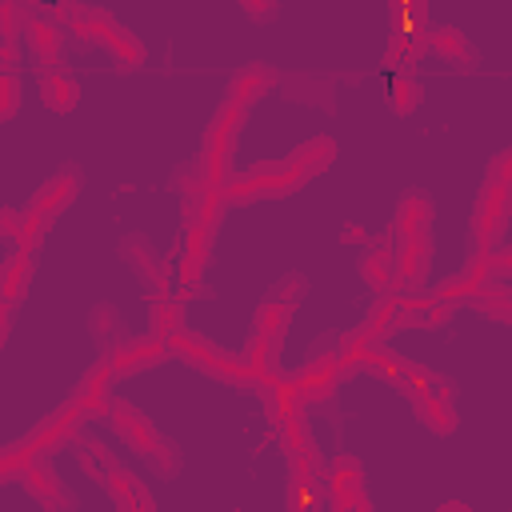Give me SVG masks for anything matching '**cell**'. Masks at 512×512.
Wrapping results in <instances>:
<instances>
[{"label":"cell","mask_w":512,"mask_h":512,"mask_svg":"<svg viewBox=\"0 0 512 512\" xmlns=\"http://www.w3.org/2000/svg\"><path fill=\"white\" fill-rule=\"evenodd\" d=\"M276 84V72L268 64H244L232 80H228V92L204 132V148H200V172L208 184L224 188L228 184V164H232V148H236V136L252 112V104Z\"/></svg>","instance_id":"6da1fadb"},{"label":"cell","mask_w":512,"mask_h":512,"mask_svg":"<svg viewBox=\"0 0 512 512\" xmlns=\"http://www.w3.org/2000/svg\"><path fill=\"white\" fill-rule=\"evenodd\" d=\"M176 188L184 196V244L176 256V292L188 300V296H200V280H204V268L212 256L216 220L224 208V188L208 184L204 172L176 176Z\"/></svg>","instance_id":"7a4b0ae2"},{"label":"cell","mask_w":512,"mask_h":512,"mask_svg":"<svg viewBox=\"0 0 512 512\" xmlns=\"http://www.w3.org/2000/svg\"><path fill=\"white\" fill-rule=\"evenodd\" d=\"M332 160H336V144H332L328 136L304 140V144L292 148L284 160L260 164V168H252L248 176L224 184V200L244 204V200H256V196H284V192H296L300 184H308L312 176H320Z\"/></svg>","instance_id":"3957f363"},{"label":"cell","mask_w":512,"mask_h":512,"mask_svg":"<svg viewBox=\"0 0 512 512\" xmlns=\"http://www.w3.org/2000/svg\"><path fill=\"white\" fill-rule=\"evenodd\" d=\"M304 296V276H284L276 280V288L256 304V316H252V332H248V344H244V360L248 368L256 372L260 388L276 376V364H280V340H284V328L296 312Z\"/></svg>","instance_id":"277c9868"},{"label":"cell","mask_w":512,"mask_h":512,"mask_svg":"<svg viewBox=\"0 0 512 512\" xmlns=\"http://www.w3.org/2000/svg\"><path fill=\"white\" fill-rule=\"evenodd\" d=\"M512 216V148H500L480 180V196L472 208V260H488L508 228Z\"/></svg>","instance_id":"5b68a950"},{"label":"cell","mask_w":512,"mask_h":512,"mask_svg":"<svg viewBox=\"0 0 512 512\" xmlns=\"http://www.w3.org/2000/svg\"><path fill=\"white\" fill-rule=\"evenodd\" d=\"M52 16H56V24L72 28L76 36L104 44L120 60V68H140L144 64V44L124 24H116L104 8H92V4H80V0H56L52 4Z\"/></svg>","instance_id":"8992f818"},{"label":"cell","mask_w":512,"mask_h":512,"mask_svg":"<svg viewBox=\"0 0 512 512\" xmlns=\"http://www.w3.org/2000/svg\"><path fill=\"white\" fill-rule=\"evenodd\" d=\"M80 420H84V412L68 400L64 408H56L32 436H24V440H16L12 448H4V456H0V472L4 476H16L24 464H32V460H44L48 452H56V448H64V444H72L80 432Z\"/></svg>","instance_id":"52a82bcc"},{"label":"cell","mask_w":512,"mask_h":512,"mask_svg":"<svg viewBox=\"0 0 512 512\" xmlns=\"http://www.w3.org/2000/svg\"><path fill=\"white\" fill-rule=\"evenodd\" d=\"M108 420H112L116 436H120L132 452L148 456V460H152V468H156L164 480H172V476L180 472V456H176V448H172V444L152 428V420H148L136 404H128V400H112Z\"/></svg>","instance_id":"ba28073f"},{"label":"cell","mask_w":512,"mask_h":512,"mask_svg":"<svg viewBox=\"0 0 512 512\" xmlns=\"http://www.w3.org/2000/svg\"><path fill=\"white\" fill-rule=\"evenodd\" d=\"M396 388L412 400L420 424H428L432 432H452L456 428V408H452V384L428 368H416V364H404Z\"/></svg>","instance_id":"9c48e42d"},{"label":"cell","mask_w":512,"mask_h":512,"mask_svg":"<svg viewBox=\"0 0 512 512\" xmlns=\"http://www.w3.org/2000/svg\"><path fill=\"white\" fill-rule=\"evenodd\" d=\"M168 348H172V356L188 360L192 368H200V372H208V376H216V380H224V384L260 388V380H256V372L248 368L244 356H232V352L216 348V344L204 340L200 332H184V328H180L176 336H168Z\"/></svg>","instance_id":"30bf717a"},{"label":"cell","mask_w":512,"mask_h":512,"mask_svg":"<svg viewBox=\"0 0 512 512\" xmlns=\"http://www.w3.org/2000/svg\"><path fill=\"white\" fill-rule=\"evenodd\" d=\"M340 376H344V368H340L336 348H324V352H316V356L292 376V388H296V396H300L304 404H328V400L336 396Z\"/></svg>","instance_id":"8fae6325"},{"label":"cell","mask_w":512,"mask_h":512,"mask_svg":"<svg viewBox=\"0 0 512 512\" xmlns=\"http://www.w3.org/2000/svg\"><path fill=\"white\" fill-rule=\"evenodd\" d=\"M432 268V228L396 240V292H420Z\"/></svg>","instance_id":"7c38bea8"},{"label":"cell","mask_w":512,"mask_h":512,"mask_svg":"<svg viewBox=\"0 0 512 512\" xmlns=\"http://www.w3.org/2000/svg\"><path fill=\"white\" fill-rule=\"evenodd\" d=\"M324 500L332 504V508H340V512H348V508H368V492H364V476H360V464L352 460V456H336L332 460V468L324 472Z\"/></svg>","instance_id":"4fadbf2b"},{"label":"cell","mask_w":512,"mask_h":512,"mask_svg":"<svg viewBox=\"0 0 512 512\" xmlns=\"http://www.w3.org/2000/svg\"><path fill=\"white\" fill-rule=\"evenodd\" d=\"M356 272L372 292H396V236L392 232L372 236L364 244V256H360Z\"/></svg>","instance_id":"5bb4252c"},{"label":"cell","mask_w":512,"mask_h":512,"mask_svg":"<svg viewBox=\"0 0 512 512\" xmlns=\"http://www.w3.org/2000/svg\"><path fill=\"white\" fill-rule=\"evenodd\" d=\"M164 356H172V348H168V340H160L152 332L148 336H132V340H116L108 348V360H112L116 372H144V368L160 364Z\"/></svg>","instance_id":"9a60e30c"},{"label":"cell","mask_w":512,"mask_h":512,"mask_svg":"<svg viewBox=\"0 0 512 512\" xmlns=\"http://www.w3.org/2000/svg\"><path fill=\"white\" fill-rule=\"evenodd\" d=\"M112 376H116V368H112L108 356L96 360V364L80 376V384H76V392H72V404L84 412V420H88V416H108V408H112L108 380H112Z\"/></svg>","instance_id":"2e32d148"},{"label":"cell","mask_w":512,"mask_h":512,"mask_svg":"<svg viewBox=\"0 0 512 512\" xmlns=\"http://www.w3.org/2000/svg\"><path fill=\"white\" fill-rule=\"evenodd\" d=\"M76 192H80V172H76V168H64V172H56L52 180H44V184L32 192L28 212L52 220V216H60V212L76 200Z\"/></svg>","instance_id":"e0dca14e"},{"label":"cell","mask_w":512,"mask_h":512,"mask_svg":"<svg viewBox=\"0 0 512 512\" xmlns=\"http://www.w3.org/2000/svg\"><path fill=\"white\" fill-rule=\"evenodd\" d=\"M448 300H440L436 292H400V328H440L444 320H452Z\"/></svg>","instance_id":"ac0fdd59"},{"label":"cell","mask_w":512,"mask_h":512,"mask_svg":"<svg viewBox=\"0 0 512 512\" xmlns=\"http://www.w3.org/2000/svg\"><path fill=\"white\" fill-rule=\"evenodd\" d=\"M32 264H36V248H12L4 260V284H0V332H8V316L16 308V300L24 296V284L32 280Z\"/></svg>","instance_id":"d6986e66"},{"label":"cell","mask_w":512,"mask_h":512,"mask_svg":"<svg viewBox=\"0 0 512 512\" xmlns=\"http://www.w3.org/2000/svg\"><path fill=\"white\" fill-rule=\"evenodd\" d=\"M20 476H24V488L44 504V508H76V500H72V492L64 488V480L44 464V460H32V464H24L20 468Z\"/></svg>","instance_id":"ffe728a7"},{"label":"cell","mask_w":512,"mask_h":512,"mask_svg":"<svg viewBox=\"0 0 512 512\" xmlns=\"http://www.w3.org/2000/svg\"><path fill=\"white\" fill-rule=\"evenodd\" d=\"M428 52H436L444 64H452L456 72H472L476 68V48H472V40L460 32V28H452V24H444V28H432L428 32Z\"/></svg>","instance_id":"44dd1931"},{"label":"cell","mask_w":512,"mask_h":512,"mask_svg":"<svg viewBox=\"0 0 512 512\" xmlns=\"http://www.w3.org/2000/svg\"><path fill=\"white\" fill-rule=\"evenodd\" d=\"M120 252H124V260L136 268V276H140V280H144L152 292H160V288H172L164 260L152 252V244H148L144 236H124V240H120Z\"/></svg>","instance_id":"7402d4cb"},{"label":"cell","mask_w":512,"mask_h":512,"mask_svg":"<svg viewBox=\"0 0 512 512\" xmlns=\"http://www.w3.org/2000/svg\"><path fill=\"white\" fill-rule=\"evenodd\" d=\"M148 328L152 336L168 340L184 328V296L172 292V288H160V292H148Z\"/></svg>","instance_id":"603a6c76"},{"label":"cell","mask_w":512,"mask_h":512,"mask_svg":"<svg viewBox=\"0 0 512 512\" xmlns=\"http://www.w3.org/2000/svg\"><path fill=\"white\" fill-rule=\"evenodd\" d=\"M24 40H28V48H32L36 68H40V64H60V56H64L60 24H52V20H44V16H24Z\"/></svg>","instance_id":"cb8c5ba5"},{"label":"cell","mask_w":512,"mask_h":512,"mask_svg":"<svg viewBox=\"0 0 512 512\" xmlns=\"http://www.w3.org/2000/svg\"><path fill=\"white\" fill-rule=\"evenodd\" d=\"M36 84H40L44 104L56 108V112H72L76 100H80V88H76V80L64 72V64H40V68H36Z\"/></svg>","instance_id":"d4e9b609"},{"label":"cell","mask_w":512,"mask_h":512,"mask_svg":"<svg viewBox=\"0 0 512 512\" xmlns=\"http://www.w3.org/2000/svg\"><path fill=\"white\" fill-rule=\"evenodd\" d=\"M432 228V200L428 192H404V200L396 204V216H392V236L404 240L412 232H428Z\"/></svg>","instance_id":"484cf974"},{"label":"cell","mask_w":512,"mask_h":512,"mask_svg":"<svg viewBox=\"0 0 512 512\" xmlns=\"http://www.w3.org/2000/svg\"><path fill=\"white\" fill-rule=\"evenodd\" d=\"M104 488H108V496H112L116 508H128V512H136V508H152V492H148V488H144L120 460H112Z\"/></svg>","instance_id":"4316f807"},{"label":"cell","mask_w":512,"mask_h":512,"mask_svg":"<svg viewBox=\"0 0 512 512\" xmlns=\"http://www.w3.org/2000/svg\"><path fill=\"white\" fill-rule=\"evenodd\" d=\"M72 456H76V464L84 468V476H92V480H100V484L108 480V468H112V460H116L96 436H76V440H72Z\"/></svg>","instance_id":"83f0119b"},{"label":"cell","mask_w":512,"mask_h":512,"mask_svg":"<svg viewBox=\"0 0 512 512\" xmlns=\"http://www.w3.org/2000/svg\"><path fill=\"white\" fill-rule=\"evenodd\" d=\"M424 52H428V32H404V28H396L392 40H388L384 64L388 68H404V64H416Z\"/></svg>","instance_id":"f1b7e54d"},{"label":"cell","mask_w":512,"mask_h":512,"mask_svg":"<svg viewBox=\"0 0 512 512\" xmlns=\"http://www.w3.org/2000/svg\"><path fill=\"white\" fill-rule=\"evenodd\" d=\"M472 304H476L488 320H496V324H512V284H492V280H488Z\"/></svg>","instance_id":"f546056e"},{"label":"cell","mask_w":512,"mask_h":512,"mask_svg":"<svg viewBox=\"0 0 512 512\" xmlns=\"http://www.w3.org/2000/svg\"><path fill=\"white\" fill-rule=\"evenodd\" d=\"M424 100V84L412 76V72H392L388 76V104H392V112H412L416 104Z\"/></svg>","instance_id":"4dcf8cb0"},{"label":"cell","mask_w":512,"mask_h":512,"mask_svg":"<svg viewBox=\"0 0 512 512\" xmlns=\"http://www.w3.org/2000/svg\"><path fill=\"white\" fill-rule=\"evenodd\" d=\"M364 368H372L376 376H384L388 384H396V380H400V372H404V360H400V356H396V352H392V348L380 340V344H372V348H368Z\"/></svg>","instance_id":"1f68e13d"},{"label":"cell","mask_w":512,"mask_h":512,"mask_svg":"<svg viewBox=\"0 0 512 512\" xmlns=\"http://www.w3.org/2000/svg\"><path fill=\"white\" fill-rule=\"evenodd\" d=\"M284 92H288L292 100L320 104V100H328V80H320V76H288V80H284Z\"/></svg>","instance_id":"d6a6232c"},{"label":"cell","mask_w":512,"mask_h":512,"mask_svg":"<svg viewBox=\"0 0 512 512\" xmlns=\"http://www.w3.org/2000/svg\"><path fill=\"white\" fill-rule=\"evenodd\" d=\"M20 108V76H16V64H0V116L12 120Z\"/></svg>","instance_id":"836d02e7"},{"label":"cell","mask_w":512,"mask_h":512,"mask_svg":"<svg viewBox=\"0 0 512 512\" xmlns=\"http://www.w3.org/2000/svg\"><path fill=\"white\" fill-rule=\"evenodd\" d=\"M116 316H120V312H116L112 304H96V308H92V320H88V328H92V336H100V340H108V336L116 332V324H120Z\"/></svg>","instance_id":"e575fe53"},{"label":"cell","mask_w":512,"mask_h":512,"mask_svg":"<svg viewBox=\"0 0 512 512\" xmlns=\"http://www.w3.org/2000/svg\"><path fill=\"white\" fill-rule=\"evenodd\" d=\"M240 8H244L248 16H256V20H268V16L276 12V0H240Z\"/></svg>","instance_id":"d590c367"},{"label":"cell","mask_w":512,"mask_h":512,"mask_svg":"<svg viewBox=\"0 0 512 512\" xmlns=\"http://www.w3.org/2000/svg\"><path fill=\"white\" fill-rule=\"evenodd\" d=\"M492 264H496V272L512 276V248H496V252H492Z\"/></svg>","instance_id":"8d00e7d4"},{"label":"cell","mask_w":512,"mask_h":512,"mask_svg":"<svg viewBox=\"0 0 512 512\" xmlns=\"http://www.w3.org/2000/svg\"><path fill=\"white\" fill-rule=\"evenodd\" d=\"M340 240H344V244H352V240H356V244H368V236H364L360 228H344V232H340Z\"/></svg>","instance_id":"74e56055"}]
</instances>
